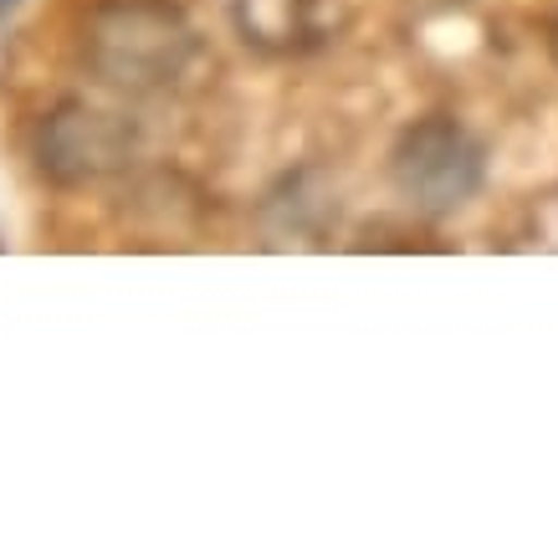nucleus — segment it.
<instances>
[{
    "label": "nucleus",
    "instance_id": "obj_3",
    "mask_svg": "<svg viewBox=\"0 0 558 558\" xmlns=\"http://www.w3.org/2000/svg\"><path fill=\"white\" fill-rule=\"evenodd\" d=\"M123 154H129L123 123H113L87 102H62L36 134V165L57 185H87L98 174L119 170Z\"/></svg>",
    "mask_w": 558,
    "mask_h": 558
},
{
    "label": "nucleus",
    "instance_id": "obj_1",
    "mask_svg": "<svg viewBox=\"0 0 558 558\" xmlns=\"http://www.w3.org/2000/svg\"><path fill=\"white\" fill-rule=\"evenodd\" d=\"M195 57V32L170 0H113L98 5L87 26V62L108 87L159 93L185 77Z\"/></svg>",
    "mask_w": 558,
    "mask_h": 558
},
{
    "label": "nucleus",
    "instance_id": "obj_4",
    "mask_svg": "<svg viewBox=\"0 0 558 558\" xmlns=\"http://www.w3.org/2000/svg\"><path fill=\"white\" fill-rule=\"evenodd\" d=\"M11 5H16V0H0V21L11 16Z\"/></svg>",
    "mask_w": 558,
    "mask_h": 558
},
{
    "label": "nucleus",
    "instance_id": "obj_2",
    "mask_svg": "<svg viewBox=\"0 0 558 558\" xmlns=\"http://www.w3.org/2000/svg\"><path fill=\"white\" fill-rule=\"evenodd\" d=\"M389 180L400 201L421 216H457L487 180V154L457 119H421L410 123L395 154H389Z\"/></svg>",
    "mask_w": 558,
    "mask_h": 558
}]
</instances>
